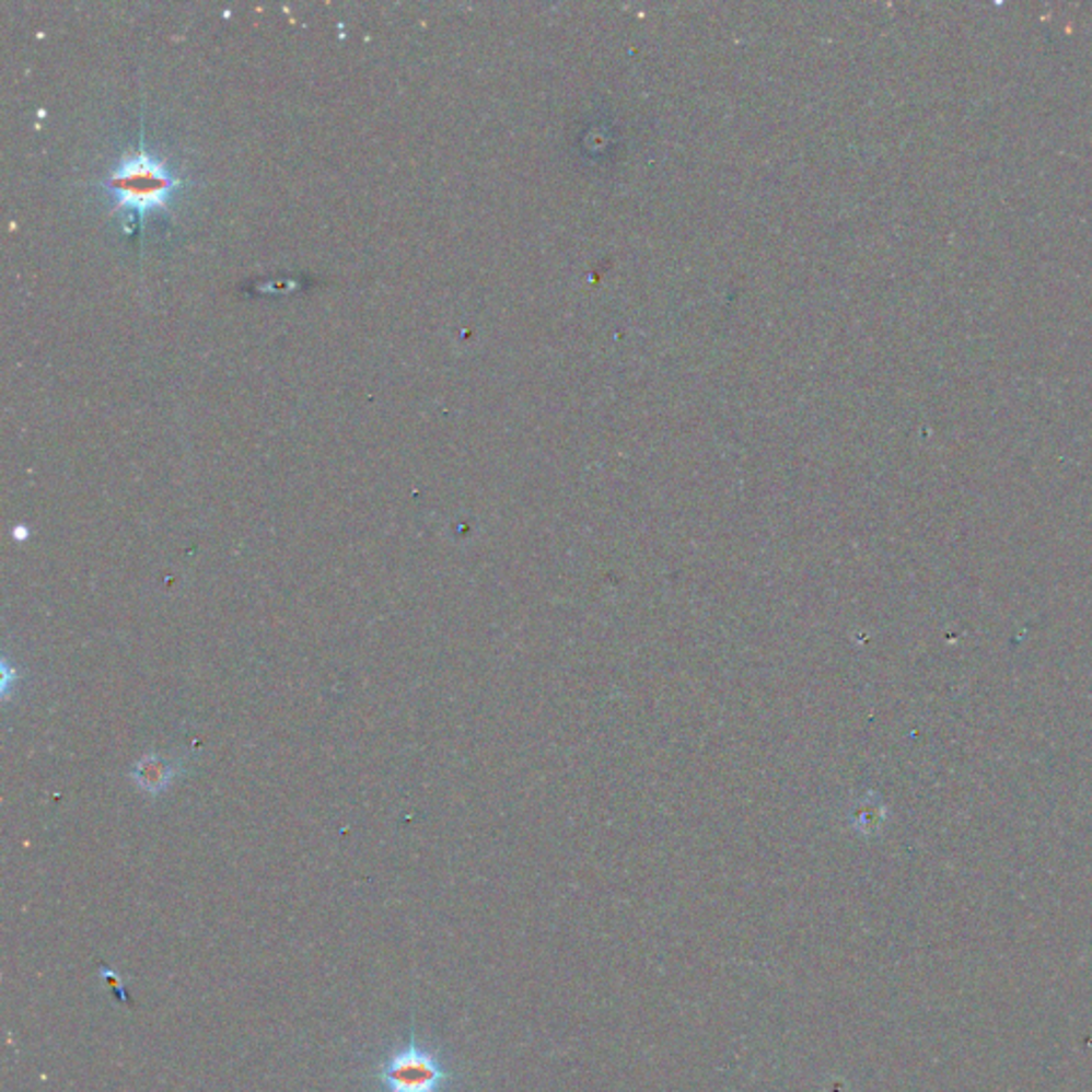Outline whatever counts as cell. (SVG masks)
I'll return each instance as SVG.
<instances>
[{
  "label": "cell",
  "mask_w": 1092,
  "mask_h": 1092,
  "mask_svg": "<svg viewBox=\"0 0 1092 1092\" xmlns=\"http://www.w3.org/2000/svg\"><path fill=\"white\" fill-rule=\"evenodd\" d=\"M179 186L182 179L143 148V139L139 141V150L125 156L107 177L114 210L132 211L139 222L148 211L169 210L167 204Z\"/></svg>",
  "instance_id": "cell-1"
},
{
  "label": "cell",
  "mask_w": 1092,
  "mask_h": 1092,
  "mask_svg": "<svg viewBox=\"0 0 1092 1092\" xmlns=\"http://www.w3.org/2000/svg\"><path fill=\"white\" fill-rule=\"evenodd\" d=\"M376 1080L382 1092H444L453 1082V1073L438 1052L422 1046L410 1033L404 1046L380 1060Z\"/></svg>",
  "instance_id": "cell-2"
},
{
  "label": "cell",
  "mask_w": 1092,
  "mask_h": 1092,
  "mask_svg": "<svg viewBox=\"0 0 1092 1092\" xmlns=\"http://www.w3.org/2000/svg\"><path fill=\"white\" fill-rule=\"evenodd\" d=\"M173 777V764H169L165 759H159V757H152V759H143L139 766H137V783L139 788L148 790V792H159L167 786Z\"/></svg>",
  "instance_id": "cell-3"
}]
</instances>
